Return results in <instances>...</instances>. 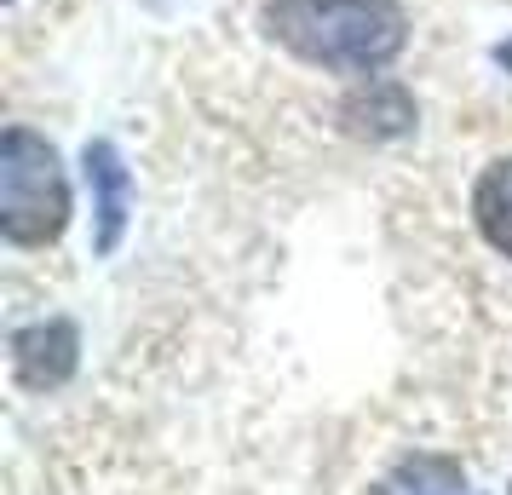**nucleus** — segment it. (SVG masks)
Listing matches in <instances>:
<instances>
[{
    "label": "nucleus",
    "mask_w": 512,
    "mask_h": 495,
    "mask_svg": "<svg viewBox=\"0 0 512 495\" xmlns=\"http://www.w3.org/2000/svg\"><path fill=\"white\" fill-rule=\"evenodd\" d=\"M461 490H466V472H461V461H449V455H409V461L380 484V495H461Z\"/></svg>",
    "instance_id": "obj_7"
},
{
    "label": "nucleus",
    "mask_w": 512,
    "mask_h": 495,
    "mask_svg": "<svg viewBox=\"0 0 512 495\" xmlns=\"http://www.w3.org/2000/svg\"><path fill=\"white\" fill-rule=\"evenodd\" d=\"M507 495H512V490H507Z\"/></svg>",
    "instance_id": "obj_9"
},
{
    "label": "nucleus",
    "mask_w": 512,
    "mask_h": 495,
    "mask_svg": "<svg viewBox=\"0 0 512 495\" xmlns=\"http://www.w3.org/2000/svg\"><path fill=\"white\" fill-rule=\"evenodd\" d=\"M87 185H93V213H98L93 248L98 254H116L121 231H127V196H133V179H127L121 150L110 139L87 144Z\"/></svg>",
    "instance_id": "obj_4"
},
{
    "label": "nucleus",
    "mask_w": 512,
    "mask_h": 495,
    "mask_svg": "<svg viewBox=\"0 0 512 495\" xmlns=\"http://www.w3.org/2000/svg\"><path fill=\"white\" fill-rule=\"evenodd\" d=\"M75 363H81V334L64 317L35 323L12 340V375H18L24 392H58L75 375Z\"/></svg>",
    "instance_id": "obj_3"
},
{
    "label": "nucleus",
    "mask_w": 512,
    "mask_h": 495,
    "mask_svg": "<svg viewBox=\"0 0 512 495\" xmlns=\"http://www.w3.org/2000/svg\"><path fill=\"white\" fill-rule=\"evenodd\" d=\"M265 35L305 64L374 75L403 52L409 24L392 0H271Z\"/></svg>",
    "instance_id": "obj_1"
},
{
    "label": "nucleus",
    "mask_w": 512,
    "mask_h": 495,
    "mask_svg": "<svg viewBox=\"0 0 512 495\" xmlns=\"http://www.w3.org/2000/svg\"><path fill=\"white\" fill-rule=\"evenodd\" d=\"M340 121L351 133H363V139H397V133L415 127V104H409V93L397 81H369V87H357L340 104Z\"/></svg>",
    "instance_id": "obj_5"
},
{
    "label": "nucleus",
    "mask_w": 512,
    "mask_h": 495,
    "mask_svg": "<svg viewBox=\"0 0 512 495\" xmlns=\"http://www.w3.org/2000/svg\"><path fill=\"white\" fill-rule=\"evenodd\" d=\"M70 225V185L58 150L29 127L0 133V231L18 248H47Z\"/></svg>",
    "instance_id": "obj_2"
},
{
    "label": "nucleus",
    "mask_w": 512,
    "mask_h": 495,
    "mask_svg": "<svg viewBox=\"0 0 512 495\" xmlns=\"http://www.w3.org/2000/svg\"><path fill=\"white\" fill-rule=\"evenodd\" d=\"M495 58H501V70H512V41H501V47H495Z\"/></svg>",
    "instance_id": "obj_8"
},
{
    "label": "nucleus",
    "mask_w": 512,
    "mask_h": 495,
    "mask_svg": "<svg viewBox=\"0 0 512 495\" xmlns=\"http://www.w3.org/2000/svg\"><path fill=\"white\" fill-rule=\"evenodd\" d=\"M472 219H478L489 248L512 260V156H501V162H489L478 173V185H472Z\"/></svg>",
    "instance_id": "obj_6"
}]
</instances>
